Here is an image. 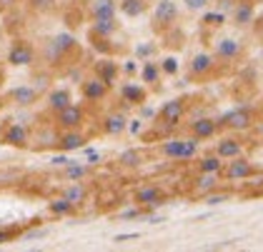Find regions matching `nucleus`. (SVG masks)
Listing matches in <instances>:
<instances>
[{
    "instance_id": "41",
    "label": "nucleus",
    "mask_w": 263,
    "mask_h": 252,
    "mask_svg": "<svg viewBox=\"0 0 263 252\" xmlns=\"http://www.w3.org/2000/svg\"><path fill=\"white\" fill-rule=\"evenodd\" d=\"M68 162H70L68 153H61V155H53V157H50V165H55V167H63V165H68Z\"/></svg>"
},
{
    "instance_id": "47",
    "label": "nucleus",
    "mask_w": 263,
    "mask_h": 252,
    "mask_svg": "<svg viewBox=\"0 0 263 252\" xmlns=\"http://www.w3.org/2000/svg\"><path fill=\"white\" fill-rule=\"evenodd\" d=\"M261 133H263V128H261Z\"/></svg>"
},
{
    "instance_id": "18",
    "label": "nucleus",
    "mask_w": 263,
    "mask_h": 252,
    "mask_svg": "<svg viewBox=\"0 0 263 252\" xmlns=\"http://www.w3.org/2000/svg\"><path fill=\"white\" fill-rule=\"evenodd\" d=\"M101 128H103V133H105V135H110V137L123 135V133H125V128H128V117H125V113L113 110V113H108V115L103 117Z\"/></svg>"
},
{
    "instance_id": "37",
    "label": "nucleus",
    "mask_w": 263,
    "mask_h": 252,
    "mask_svg": "<svg viewBox=\"0 0 263 252\" xmlns=\"http://www.w3.org/2000/svg\"><path fill=\"white\" fill-rule=\"evenodd\" d=\"M183 8L191 13H203L205 8H211V0H181Z\"/></svg>"
},
{
    "instance_id": "48",
    "label": "nucleus",
    "mask_w": 263,
    "mask_h": 252,
    "mask_svg": "<svg viewBox=\"0 0 263 252\" xmlns=\"http://www.w3.org/2000/svg\"><path fill=\"white\" fill-rule=\"evenodd\" d=\"M261 3H263V0H261Z\"/></svg>"
},
{
    "instance_id": "4",
    "label": "nucleus",
    "mask_w": 263,
    "mask_h": 252,
    "mask_svg": "<svg viewBox=\"0 0 263 252\" xmlns=\"http://www.w3.org/2000/svg\"><path fill=\"white\" fill-rule=\"evenodd\" d=\"M243 55V43L238 38H231V35H223V38H216L213 40V58L216 60H231L241 58Z\"/></svg>"
},
{
    "instance_id": "43",
    "label": "nucleus",
    "mask_w": 263,
    "mask_h": 252,
    "mask_svg": "<svg viewBox=\"0 0 263 252\" xmlns=\"http://www.w3.org/2000/svg\"><path fill=\"white\" fill-rule=\"evenodd\" d=\"M13 230H0V245H5V242H10L13 240Z\"/></svg>"
},
{
    "instance_id": "12",
    "label": "nucleus",
    "mask_w": 263,
    "mask_h": 252,
    "mask_svg": "<svg viewBox=\"0 0 263 252\" xmlns=\"http://www.w3.org/2000/svg\"><path fill=\"white\" fill-rule=\"evenodd\" d=\"M85 145H88V137L81 133V128L63 130L61 135H58V148H61L63 153H76V150H83Z\"/></svg>"
},
{
    "instance_id": "14",
    "label": "nucleus",
    "mask_w": 263,
    "mask_h": 252,
    "mask_svg": "<svg viewBox=\"0 0 263 252\" xmlns=\"http://www.w3.org/2000/svg\"><path fill=\"white\" fill-rule=\"evenodd\" d=\"M108 90H110V85H105L98 75H93V78H88L81 82V93L88 102H98V100H103V97L108 95Z\"/></svg>"
},
{
    "instance_id": "21",
    "label": "nucleus",
    "mask_w": 263,
    "mask_h": 252,
    "mask_svg": "<svg viewBox=\"0 0 263 252\" xmlns=\"http://www.w3.org/2000/svg\"><path fill=\"white\" fill-rule=\"evenodd\" d=\"M116 13H118V0H93V5H90V18L93 20L116 18Z\"/></svg>"
},
{
    "instance_id": "25",
    "label": "nucleus",
    "mask_w": 263,
    "mask_h": 252,
    "mask_svg": "<svg viewBox=\"0 0 263 252\" xmlns=\"http://www.w3.org/2000/svg\"><path fill=\"white\" fill-rule=\"evenodd\" d=\"M63 197L68 200V202H73L76 207H81L83 202L88 200V190H85V185H83V180H76V182H70L65 190H63Z\"/></svg>"
},
{
    "instance_id": "36",
    "label": "nucleus",
    "mask_w": 263,
    "mask_h": 252,
    "mask_svg": "<svg viewBox=\"0 0 263 252\" xmlns=\"http://www.w3.org/2000/svg\"><path fill=\"white\" fill-rule=\"evenodd\" d=\"M28 5L35 13H53L55 5H58V0H28Z\"/></svg>"
},
{
    "instance_id": "44",
    "label": "nucleus",
    "mask_w": 263,
    "mask_h": 252,
    "mask_svg": "<svg viewBox=\"0 0 263 252\" xmlns=\"http://www.w3.org/2000/svg\"><path fill=\"white\" fill-rule=\"evenodd\" d=\"M233 3H236V0H218V8H221L223 13H228V10L233 8Z\"/></svg>"
},
{
    "instance_id": "19",
    "label": "nucleus",
    "mask_w": 263,
    "mask_h": 252,
    "mask_svg": "<svg viewBox=\"0 0 263 252\" xmlns=\"http://www.w3.org/2000/svg\"><path fill=\"white\" fill-rule=\"evenodd\" d=\"M118 73H121V65L110 58H103L96 62V75L105 82V85H113L118 80Z\"/></svg>"
},
{
    "instance_id": "27",
    "label": "nucleus",
    "mask_w": 263,
    "mask_h": 252,
    "mask_svg": "<svg viewBox=\"0 0 263 252\" xmlns=\"http://www.w3.org/2000/svg\"><path fill=\"white\" fill-rule=\"evenodd\" d=\"M88 173H90L88 162H73V160H70L68 165H63V175H65V180H70V182L88 177Z\"/></svg>"
},
{
    "instance_id": "32",
    "label": "nucleus",
    "mask_w": 263,
    "mask_h": 252,
    "mask_svg": "<svg viewBox=\"0 0 263 252\" xmlns=\"http://www.w3.org/2000/svg\"><path fill=\"white\" fill-rule=\"evenodd\" d=\"M226 18H228V13H223V10H208V8H205L201 23L205 28H221L223 23H226Z\"/></svg>"
},
{
    "instance_id": "2",
    "label": "nucleus",
    "mask_w": 263,
    "mask_h": 252,
    "mask_svg": "<svg viewBox=\"0 0 263 252\" xmlns=\"http://www.w3.org/2000/svg\"><path fill=\"white\" fill-rule=\"evenodd\" d=\"M76 48H78V40L73 38L70 33H58V35H53V38L48 40L43 55H45V60H48L50 65H58V62H63V60L68 58V53H73Z\"/></svg>"
},
{
    "instance_id": "20",
    "label": "nucleus",
    "mask_w": 263,
    "mask_h": 252,
    "mask_svg": "<svg viewBox=\"0 0 263 252\" xmlns=\"http://www.w3.org/2000/svg\"><path fill=\"white\" fill-rule=\"evenodd\" d=\"M138 75H141V82L143 85H158V80H161V65H158V60H143L141 68H138Z\"/></svg>"
},
{
    "instance_id": "1",
    "label": "nucleus",
    "mask_w": 263,
    "mask_h": 252,
    "mask_svg": "<svg viewBox=\"0 0 263 252\" xmlns=\"http://www.w3.org/2000/svg\"><path fill=\"white\" fill-rule=\"evenodd\" d=\"M198 137H171L161 145V153L168 160H193L198 155Z\"/></svg>"
},
{
    "instance_id": "5",
    "label": "nucleus",
    "mask_w": 263,
    "mask_h": 252,
    "mask_svg": "<svg viewBox=\"0 0 263 252\" xmlns=\"http://www.w3.org/2000/svg\"><path fill=\"white\" fill-rule=\"evenodd\" d=\"M8 62L13 68H28L35 62V48L28 40H15L8 50Z\"/></svg>"
},
{
    "instance_id": "34",
    "label": "nucleus",
    "mask_w": 263,
    "mask_h": 252,
    "mask_svg": "<svg viewBox=\"0 0 263 252\" xmlns=\"http://www.w3.org/2000/svg\"><path fill=\"white\" fill-rule=\"evenodd\" d=\"M133 55H136V60H138V62H143V60H151L153 55H156V43H151V40L138 43V45L133 48Z\"/></svg>"
},
{
    "instance_id": "29",
    "label": "nucleus",
    "mask_w": 263,
    "mask_h": 252,
    "mask_svg": "<svg viewBox=\"0 0 263 252\" xmlns=\"http://www.w3.org/2000/svg\"><path fill=\"white\" fill-rule=\"evenodd\" d=\"M223 162L218 155H205L198 160V173H211V175H221L223 173Z\"/></svg>"
},
{
    "instance_id": "8",
    "label": "nucleus",
    "mask_w": 263,
    "mask_h": 252,
    "mask_svg": "<svg viewBox=\"0 0 263 252\" xmlns=\"http://www.w3.org/2000/svg\"><path fill=\"white\" fill-rule=\"evenodd\" d=\"M133 200H136V205H138V207L153 210V207H158V205L165 202V193H163L158 185H143V187L136 190Z\"/></svg>"
},
{
    "instance_id": "3",
    "label": "nucleus",
    "mask_w": 263,
    "mask_h": 252,
    "mask_svg": "<svg viewBox=\"0 0 263 252\" xmlns=\"http://www.w3.org/2000/svg\"><path fill=\"white\" fill-rule=\"evenodd\" d=\"M178 20V3L176 0H158L153 5V25L161 28V30H168L173 28Z\"/></svg>"
},
{
    "instance_id": "39",
    "label": "nucleus",
    "mask_w": 263,
    "mask_h": 252,
    "mask_svg": "<svg viewBox=\"0 0 263 252\" xmlns=\"http://www.w3.org/2000/svg\"><path fill=\"white\" fill-rule=\"evenodd\" d=\"M83 150H85V162H88V165L101 162V153H98V150H93V148H88V145H85Z\"/></svg>"
},
{
    "instance_id": "38",
    "label": "nucleus",
    "mask_w": 263,
    "mask_h": 252,
    "mask_svg": "<svg viewBox=\"0 0 263 252\" xmlns=\"http://www.w3.org/2000/svg\"><path fill=\"white\" fill-rule=\"evenodd\" d=\"M130 135H141L143 133V117H133V120H128V128H125Z\"/></svg>"
},
{
    "instance_id": "17",
    "label": "nucleus",
    "mask_w": 263,
    "mask_h": 252,
    "mask_svg": "<svg viewBox=\"0 0 263 252\" xmlns=\"http://www.w3.org/2000/svg\"><path fill=\"white\" fill-rule=\"evenodd\" d=\"M38 90L33 88V85H18V88H13L8 97H10V102L13 105H18V108H30L33 102H38Z\"/></svg>"
},
{
    "instance_id": "30",
    "label": "nucleus",
    "mask_w": 263,
    "mask_h": 252,
    "mask_svg": "<svg viewBox=\"0 0 263 252\" xmlns=\"http://www.w3.org/2000/svg\"><path fill=\"white\" fill-rule=\"evenodd\" d=\"M218 177H221V175L201 173V175H198V177H196V193H201V195L213 193V190L218 187Z\"/></svg>"
},
{
    "instance_id": "31",
    "label": "nucleus",
    "mask_w": 263,
    "mask_h": 252,
    "mask_svg": "<svg viewBox=\"0 0 263 252\" xmlns=\"http://www.w3.org/2000/svg\"><path fill=\"white\" fill-rule=\"evenodd\" d=\"M48 210H50L53 215H58V217H68V215L76 213L78 207H76L73 202H68V200L61 195V197H55V200H50V202H48Z\"/></svg>"
},
{
    "instance_id": "46",
    "label": "nucleus",
    "mask_w": 263,
    "mask_h": 252,
    "mask_svg": "<svg viewBox=\"0 0 263 252\" xmlns=\"http://www.w3.org/2000/svg\"><path fill=\"white\" fill-rule=\"evenodd\" d=\"M18 0H0V10H10Z\"/></svg>"
},
{
    "instance_id": "15",
    "label": "nucleus",
    "mask_w": 263,
    "mask_h": 252,
    "mask_svg": "<svg viewBox=\"0 0 263 252\" xmlns=\"http://www.w3.org/2000/svg\"><path fill=\"white\" fill-rule=\"evenodd\" d=\"M231 18H233L236 25H241V28L251 25V23L256 20V5H253L251 0H236L233 8H231Z\"/></svg>"
},
{
    "instance_id": "13",
    "label": "nucleus",
    "mask_w": 263,
    "mask_h": 252,
    "mask_svg": "<svg viewBox=\"0 0 263 252\" xmlns=\"http://www.w3.org/2000/svg\"><path fill=\"white\" fill-rule=\"evenodd\" d=\"M188 70H191V75H196V78H205V75H211L213 70H216V58H213V53H196L191 62H188Z\"/></svg>"
},
{
    "instance_id": "16",
    "label": "nucleus",
    "mask_w": 263,
    "mask_h": 252,
    "mask_svg": "<svg viewBox=\"0 0 263 252\" xmlns=\"http://www.w3.org/2000/svg\"><path fill=\"white\" fill-rule=\"evenodd\" d=\"M121 100L125 105H143V102L148 100V90H145L143 82H123Z\"/></svg>"
},
{
    "instance_id": "45",
    "label": "nucleus",
    "mask_w": 263,
    "mask_h": 252,
    "mask_svg": "<svg viewBox=\"0 0 263 252\" xmlns=\"http://www.w3.org/2000/svg\"><path fill=\"white\" fill-rule=\"evenodd\" d=\"M138 233H128V235H116V242H125V240H136Z\"/></svg>"
},
{
    "instance_id": "35",
    "label": "nucleus",
    "mask_w": 263,
    "mask_h": 252,
    "mask_svg": "<svg viewBox=\"0 0 263 252\" xmlns=\"http://www.w3.org/2000/svg\"><path fill=\"white\" fill-rule=\"evenodd\" d=\"M118 162L125 165V167H138V165L143 162V155L138 153V150H133V148H130V150H123L121 157H118Z\"/></svg>"
},
{
    "instance_id": "42",
    "label": "nucleus",
    "mask_w": 263,
    "mask_h": 252,
    "mask_svg": "<svg viewBox=\"0 0 263 252\" xmlns=\"http://www.w3.org/2000/svg\"><path fill=\"white\" fill-rule=\"evenodd\" d=\"M226 200H228V195H226V193H221V195H208V197H205V202H208V205H221V202H226Z\"/></svg>"
},
{
    "instance_id": "6",
    "label": "nucleus",
    "mask_w": 263,
    "mask_h": 252,
    "mask_svg": "<svg viewBox=\"0 0 263 252\" xmlns=\"http://www.w3.org/2000/svg\"><path fill=\"white\" fill-rule=\"evenodd\" d=\"M83 122H85V110L81 105H76V102L65 105L63 110L55 113V125L61 130H76V128H81Z\"/></svg>"
},
{
    "instance_id": "11",
    "label": "nucleus",
    "mask_w": 263,
    "mask_h": 252,
    "mask_svg": "<svg viewBox=\"0 0 263 252\" xmlns=\"http://www.w3.org/2000/svg\"><path fill=\"white\" fill-rule=\"evenodd\" d=\"M228 180H251V175H253V165L246 160V157H231V162L228 165H223V173Z\"/></svg>"
},
{
    "instance_id": "7",
    "label": "nucleus",
    "mask_w": 263,
    "mask_h": 252,
    "mask_svg": "<svg viewBox=\"0 0 263 252\" xmlns=\"http://www.w3.org/2000/svg\"><path fill=\"white\" fill-rule=\"evenodd\" d=\"M0 142L10 145V148H28L30 142V130L23 122H8L0 133Z\"/></svg>"
},
{
    "instance_id": "40",
    "label": "nucleus",
    "mask_w": 263,
    "mask_h": 252,
    "mask_svg": "<svg viewBox=\"0 0 263 252\" xmlns=\"http://www.w3.org/2000/svg\"><path fill=\"white\" fill-rule=\"evenodd\" d=\"M121 73H125V75H136V73H138V60H125L121 65Z\"/></svg>"
},
{
    "instance_id": "22",
    "label": "nucleus",
    "mask_w": 263,
    "mask_h": 252,
    "mask_svg": "<svg viewBox=\"0 0 263 252\" xmlns=\"http://www.w3.org/2000/svg\"><path fill=\"white\" fill-rule=\"evenodd\" d=\"M241 153H243V142L233 140V137H223V140H218V145H216V155L221 157V160L238 157Z\"/></svg>"
},
{
    "instance_id": "23",
    "label": "nucleus",
    "mask_w": 263,
    "mask_h": 252,
    "mask_svg": "<svg viewBox=\"0 0 263 252\" xmlns=\"http://www.w3.org/2000/svg\"><path fill=\"white\" fill-rule=\"evenodd\" d=\"M216 130H218V122L211 120V117H198V120L191 125V133H193V137H198V140L213 137L216 135Z\"/></svg>"
},
{
    "instance_id": "28",
    "label": "nucleus",
    "mask_w": 263,
    "mask_h": 252,
    "mask_svg": "<svg viewBox=\"0 0 263 252\" xmlns=\"http://www.w3.org/2000/svg\"><path fill=\"white\" fill-rule=\"evenodd\" d=\"M118 30V23L116 18H105V20H93V35H98V38L108 40L113 33Z\"/></svg>"
},
{
    "instance_id": "26",
    "label": "nucleus",
    "mask_w": 263,
    "mask_h": 252,
    "mask_svg": "<svg viewBox=\"0 0 263 252\" xmlns=\"http://www.w3.org/2000/svg\"><path fill=\"white\" fill-rule=\"evenodd\" d=\"M145 0H118V10L125 18H141L145 13Z\"/></svg>"
},
{
    "instance_id": "10",
    "label": "nucleus",
    "mask_w": 263,
    "mask_h": 252,
    "mask_svg": "<svg viewBox=\"0 0 263 252\" xmlns=\"http://www.w3.org/2000/svg\"><path fill=\"white\" fill-rule=\"evenodd\" d=\"M218 122V128H231V130H248L251 125H253V115L246 110V108H236V110H231V113H226L221 120H216Z\"/></svg>"
},
{
    "instance_id": "9",
    "label": "nucleus",
    "mask_w": 263,
    "mask_h": 252,
    "mask_svg": "<svg viewBox=\"0 0 263 252\" xmlns=\"http://www.w3.org/2000/svg\"><path fill=\"white\" fill-rule=\"evenodd\" d=\"M183 115H185V102H183V100H178V97L165 100V102L161 105V110H158L161 122H165L168 128H176V125L183 120Z\"/></svg>"
},
{
    "instance_id": "24",
    "label": "nucleus",
    "mask_w": 263,
    "mask_h": 252,
    "mask_svg": "<svg viewBox=\"0 0 263 252\" xmlns=\"http://www.w3.org/2000/svg\"><path fill=\"white\" fill-rule=\"evenodd\" d=\"M73 102V95H70V90L68 88H55V90H50L48 93V108L53 110V113H58L63 110L65 105H70Z\"/></svg>"
},
{
    "instance_id": "33",
    "label": "nucleus",
    "mask_w": 263,
    "mask_h": 252,
    "mask_svg": "<svg viewBox=\"0 0 263 252\" xmlns=\"http://www.w3.org/2000/svg\"><path fill=\"white\" fill-rule=\"evenodd\" d=\"M158 65H161V73L168 75V78H173V75L181 73V60H178V55H165Z\"/></svg>"
}]
</instances>
